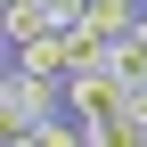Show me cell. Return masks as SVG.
Instances as JSON below:
<instances>
[{
	"instance_id": "obj_2",
	"label": "cell",
	"mask_w": 147,
	"mask_h": 147,
	"mask_svg": "<svg viewBox=\"0 0 147 147\" xmlns=\"http://www.w3.org/2000/svg\"><path fill=\"white\" fill-rule=\"evenodd\" d=\"M115 98H123V74H115V65H74V74H65V106H74V123L115 115Z\"/></svg>"
},
{
	"instance_id": "obj_3",
	"label": "cell",
	"mask_w": 147,
	"mask_h": 147,
	"mask_svg": "<svg viewBox=\"0 0 147 147\" xmlns=\"http://www.w3.org/2000/svg\"><path fill=\"white\" fill-rule=\"evenodd\" d=\"M106 139L115 147H147V82H123L115 115H106Z\"/></svg>"
},
{
	"instance_id": "obj_6",
	"label": "cell",
	"mask_w": 147,
	"mask_h": 147,
	"mask_svg": "<svg viewBox=\"0 0 147 147\" xmlns=\"http://www.w3.org/2000/svg\"><path fill=\"white\" fill-rule=\"evenodd\" d=\"M41 25H57V16H49L41 0H8V49H16V41H33Z\"/></svg>"
},
{
	"instance_id": "obj_4",
	"label": "cell",
	"mask_w": 147,
	"mask_h": 147,
	"mask_svg": "<svg viewBox=\"0 0 147 147\" xmlns=\"http://www.w3.org/2000/svg\"><path fill=\"white\" fill-rule=\"evenodd\" d=\"M139 8H147V0H90V8H82V25L98 33V41H123V33L139 25Z\"/></svg>"
},
{
	"instance_id": "obj_1",
	"label": "cell",
	"mask_w": 147,
	"mask_h": 147,
	"mask_svg": "<svg viewBox=\"0 0 147 147\" xmlns=\"http://www.w3.org/2000/svg\"><path fill=\"white\" fill-rule=\"evenodd\" d=\"M8 65L41 74V82H65V74L82 65V57H74V25H41L33 41H16V49H8Z\"/></svg>"
},
{
	"instance_id": "obj_5",
	"label": "cell",
	"mask_w": 147,
	"mask_h": 147,
	"mask_svg": "<svg viewBox=\"0 0 147 147\" xmlns=\"http://www.w3.org/2000/svg\"><path fill=\"white\" fill-rule=\"evenodd\" d=\"M106 65H115V74H123V82H147V33L131 25V33H123V41H115V49H106Z\"/></svg>"
}]
</instances>
